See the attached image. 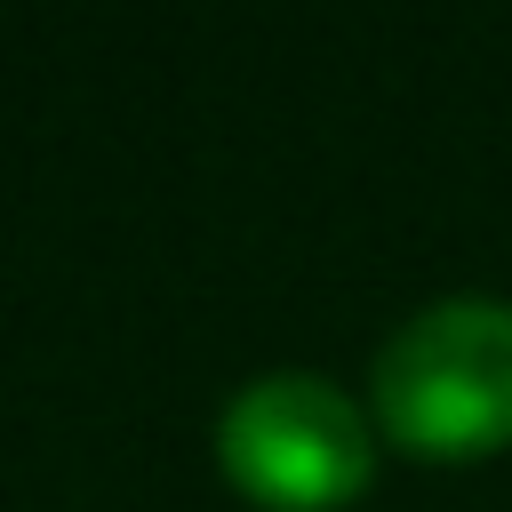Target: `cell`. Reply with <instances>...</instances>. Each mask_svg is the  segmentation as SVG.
<instances>
[{"instance_id":"cell-2","label":"cell","mask_w":512,"mask_h":512,"mask_svg":"<svg viewBox=\"0 0 512 512\" xmlns=\"http://www.w3.org/2000/svg\"><path fill=\"white\" fill-rule=\"evenodd\" d=\"M216 464L264 512H336L344 496L368 488L376 440H368V416L344 384H328L312 368H272L224 400Z\"/></svg>"},{"instance_id":"cell-1","label":"cell","mask_w":512,"mask_h":512,"mask_svg":"<svg viewBox=\"0 0 512 512\" xmlns=\"http://www.w3.org/2000/svg\"><path fill=\"white\" fill-rule=\"evenodd\" d=\"M376 424L416 456H488L512 440V304L440 296L400 320L368 368Z\"/></svg>"}]
</instances>
